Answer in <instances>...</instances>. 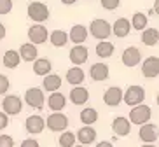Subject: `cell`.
Masks as SVG:
<instances>
[{"label":"cell","mask_w":159,"mask_h":147,"mask_svg":"<svg viewBox=\"0 0 159 147\" xmlns=\"http://www.w3.org/2000/svg\"><path fill=\"white\" fill-rule=\"evenodd\" d=\"M89 33H91V37H94V39L107 40V39L112 35V25L108 23L107 19L96 18V19L91 21V25H89Z\"/></svg>","instance_id":"1"},{"label":"cell","mask_w":159,"mask_h":147,"mask_svg":"<svg viewBox=\"0 0 159 147\" xmlns=\"http://www.w3.org/2000/svg\"><path fill=\"white\" fill-rule=\"evenodd\" d=\"M26 14L35 23H44V21L49 19L51 12H49V7L44 2H30L28 9H26Z\"/></svg>","instance_id":"2"},{"label":"cell","mask_w":159,"mask_h":147,"mask_svg":"<svg viewBox=\"0 0 159 147\" xmlns=\"http://www.w3.org/2000/svg\"><path fill=\"white\" fill-rule=\"evenodd\" d=\"M150 117H152V110H150L149 105H143V103H138L135 105V107H131L129 110V121L131 124H145V123H149Z\"/></svg>","instance_id":"3"},{"label":"cell","mask_w":159,"mask_h":147,"mask_svg":"<svg viewBox=\"0 0 159 147\" xmlns=\"http://www.w3.org/2000/svg\"><path fill=\"white\" fill-rule=\"evenodd\" d=\"M145 100V90L142 86H129L126 91H124V95H122V102L128 105V107H135L138 103H143Z\"/></svg>","instance_id":"4"},{"label":"cell","mask_w":159,"mask_h":147,"mask_svg":"<svg viewBox=\"0 0 159 147\" xmlns=\"http://www.w3.org/2000/svg\"><path fill=\"white\" fill-rule=\"evenodd\" d=\"M25 102L28 107L32 109H42L44 103H46V96H44V91L40 88H28L26 93H25Z\"/></svg>","instance_id":"5"},{"label":"cell","mask_w":159,"mask_h":147,"mask_svg":"<svg viewBox=\"0 0 159 147\" xmlns=\"http://www.w3.org/2000/svg\"><path fill=\"white\" fill-rule=\"evenodd\" d=\"M46 126L51 131H65L68 128V117L63 112H52L49 117L46 119Z\"/></svg>","instance_id":"6"},{"label":"cell","mask_w":159,"mask_h":147,"mask_svg":"<svg viewBox=\"0 0 159 147\" xmlns=\"http://www.w3.org/2000/svg\"><path fill=\"white\" fill-rule=\"evenodd\" d=\"M2 109H4L5 114L18 116L23 110V100L19 98L18 95H7L2 100Z\"/></svg>","instance_id":"7"},{"label":"cell","mask_w":159,"mask_h":147,"mask_svg":"<svg viewBox=\"0 0 159 147\" xmlns=\"http://www.w3.org/2000/svg\"><path fill=\"white\" fill-rule=\"evenodd\" d=\"M138 137L143 140V144H154L159 138V128L154 123H145L140 124V130H138Z\"/></svg>","instance_id":"8"},{"label":"cell","mask_w":159,"mask_h":147,"mask_svg":"<svg viewBox=\"0 0 159 147\" xmlns=\"http://www.w3.org/2000/svg\"><path fill=\"white\" fill-rule=\"evenodd\" d=\"M25 128H26V131L30 135H39V133H42L44 128H46V119L39 114H32L25 121Z\"/></svg>","instance_id":"9"},{"label":"cell","mask_w":159,"mask_h":147,"mask_svg":"<svg viewBox=\"0 0 159 147\" xmlns=\"http://www.w3.org/2000/svg\"><path fill=\"white\" fill-rule=\"evenodd\" d=\"M142 76L147 79H154L159 76V58L149 56L142 62Z\"/></svg>","instance_id":"10"},{"label":"cell","mask_w":159,"mask_h":147,"mask_svg":"<svg viewBox=\"0 0 159 147\" xmlns=\"http://www.w3.org/2000/svg\"><path fill=\"white\" fill-rule=\"evenodd\" d=\"M28 39L30 42L35 44V46H39V44H44L49 39V33H47V28L44 26V25H32L28 28Z\"/></svg>","instance_id":"11"},{"label":"cell","mask_w":159,"mask_h":147,"mask_svg":"<svg viewBox=\"0 0 159 147\" xmlns=\"http://www.w3.org/2000/svg\"><path fill=\"white\" fill-rule=\"evenodd\" d=\"M88 56H89V51L84 44H75L74 48L70 49V53H68L70 62L74 63V65H79V67L88 62Z\"/></svg>","instance_id":"12"},{"label":"cell","mask_w":159,"mask_h":147,"mask_svg":"<svg viewBox=\"0 0 159 147\" xmlns=\"http://www.w3.org/2000/svg\"><path fill=\"white\" fill-rule=\"evenodd\" d=\"M122 65L124 67H129V68H133V67H136L138 63L142 62V54H140V49L135 48V46H129V48L124 49V53H122Z\"/></svg>","instance_id":"13"},{"label":"cell","mask_w":159,"mask_h":147,"mask_svg":"<svg viewBox=\"0 0 159 147\" xmlns=\"http://www.w3.org/2000/svg\"><path fill=\"white\" fill-rule=\"evenodd\" d=\"M122 95H124V91H122L119 86H110V88L105 91V95H103V102H105V105H108V107H117V105L122 102Z\"/></svg>","instance_id":"14"},{"label":"cell","mask_w":159,"mask_h":147,"mask_svg":"<svg viewBox=\"0 0 159 147\" xmlns=\"http://www.w3.org/2000/svg\"><path fill=\"white\" fill-rule=\"evenodd\" d=\"M112 131L116 133L117 137H126L131 131V121L124 116H119L112 121Z\"/></svg>","instance_id":"15"},{"label":"cell","mask_w":159,"mask_h":147,"mask_svg":"<svg viewBox=\"0 0 159 147\" xmlns=\"http://www.w3.org/2000/svg\"><path fill=\"white\" fill-rule=\"evenodd\" d=\"M77 142L82 144V145H89V144H93L96 140V130L91 126V124H84L82 128L77 131Z\"/></svg>","instance_id":"16"},{"label":"cell","mask_w":159,"mask_h":147,"mask_svg":"<svg viewBox=\"0 0 159 147\" xmlns=\"http://www.w3.org/2000/svg\"><path fill=\"white\" fill-rule=\"evenodd\" d=\"M84 79H86V74L79 65H74L72 68H68L66 74H65V81L70 82L72 86H80L84 82Z\"/></svg>","instance_id":"17"},{"label":"cell","mask_w":159,"mask_h":147,"mask_svg":"<svg viewBox=\"0 0 159 147\" xmlns=\"http://www.w3.org/2000/svg\"><path fill=\"white\" fill-rule=\"evenodd\" d=\"M129 32H131V21H129V19L119 18V19H116V21H114L112 33L116 35V37L124 39V37H128V35H129Z\"/></svg>","instance_id":"18"},{"label":"cell","mask_w":159,"mask_h":147,"mask_svg":"<svg viewBox=\"0 0 159 147\" xmlns=\"http://www.w3.org/2000/svg\"><path fill=\"white\" fill-rule=\"evenodd\" d=\"M88 33L89 30L86 28L84 25H74L68 32V39H70L74 44H84L88 40Z\"/></svg>","instance_id":"19"},{"label":"cell","mask_w":159,"mask_h":147,"mask_svg":"<svg viewBox=\"0 0 159 147\" xmlns=\"http://www.w3.org/2000/svg\"><path fill=\"white\" fill-rule=\"evenodd\" d=\"M65 105H66V98H65V95H61L60 91H52L49 95V98H47V107L52 112H61L65 109Z\"/></svg>","instance_id":"20"},{"label":"cell","mask_w":159,"mask_h":147,"mask_svg":"<svg viewBox=\"0 0 159 147\" xmlns=\"http://www.w3.org/2000/svg\"><path fill=\"white\" fill-rule=\"evenodd\" d=\"M68 96H70V102L74 105H84L89 100V91L86 88H82V86H74Z\"/></svg>","instance_id":"21"},{"label":"cell","mask_w":159,"mask_h":147,"mask_svg":"<svg viewBox=\"0 0 159 147\" xmlns=\"http://www.w3.org/2000/svg\"><path fill=\"white\" fill-rule=\"evenodd\" d=\"M89 77L93 81H107L108 77V65L105 63H94L91 68H89Z\"/></svg>","instance_id":"22"},{"label":"cell","mask_w":159,"mask_h":147,"mask_svg":"<svg viewBox=\"0 0 159 147\" xmlns=\"http://www.w3.org/2000/svg\"><path fill=\"white\" fill-rule=\"evenodd\" d=\"M19 56L23 62H35L39 56V51H37V46L32 42H26L19 48Z\"/></svg>","instance_id":"23"},{"label":"cell","mask_w":159,"mask_h":147,"mask_svg":"<svg viewBox=\"0 0 159 147\" xmlns=\"http://www.w3.org/2000/svg\"><path fill=\"white\" fill-rule=\"evenodd\" d=\"M68 33L65 30H54V32L49 33V42L54 46V48H65L66 42H68Z\"/></svg>","instance_id":"24"},{"label":"cell","mask_w":159,"mask_h":147,"mask_svg":"<svg viewBox=\"0 0 159 147\" xmlns=\"http://www.w3.org/2000/svg\"><path fill=\"white\" fill-rule=\"evenodd\" d=\"M51 68H52V63L49 62L47 58H37V60L33 62V72L40 77L51 74Z\"/></svg>","instance_id":"25"},{"label":"cell","mask_w":159,"mask_h":147,"mask_svg":"<svg viewBox=\"0 0 159 147\" xmlns=\"http://www.w3.org/2000/svg\"><path fill=\"white\" fill-rule=\"evenodd\" d=\"M42 86H44V90L49 91V93L58 91L61 88V77L56 76V74H47V76H44Z\"/></svg>","instance_id":"26"},{"label":"cell","mask_w":159,"mask_h":147,"mask_svg":"<svg viewBox=\"0 0 159 147\" xmlns=\"http://www.w3.org/2000/svg\"><path fill=\"white\" fill-rule=\"evenodd\" d=\"M140 40L145 44V46H156L159 42V32L156 28H143L142 30V37Z\"/></svg>","instance_id":"27"},{"label":"cell","mask_w":159,"mask_h":147,"mask_svg":"<svg viewBox=\"0 0 159 147\" xmlns=\"http://www.w3.org/2000/svg\"><path fill=\"white\" fill-rule=\"evenodd\" d=\"M94 51H96V54H98L100 58H110L114 54V51H116V46H114L112 42H108V40H100V42L96 44Z\"/></svg>","instance_id":"28"},{"label":"cell","mask_w":159,"mask_h":147,"mask_svg":"<svg viewBox=\"0 0 159 147\" xmlns=\"http://www.w3.org/2000/svg\"><path fill=\"white\" fill-rule=\"evenodd\" d=\"M19 60H21V56H19V51H14V49H9V51H5L4 54V67H7V68H16V67L19 65Z\"/></svg>","instance_id":"29"},{"label":"cell","mask_w":159,"mask_h":147,"mask_svg":"<svg viewBox=\"0 0 159 147\" xmlns=\"http://www.w3.org/2000/svg\"><path fill=\"white\" fill-rule=\"evenodd\" d=\"M80 121L84 124H94L98 121V110L93 109V107H86V109L80 110Z\"/></svg>","instance_id":"30"},{"label":"cell","mask_w":159,"mask_h":147,"mask_svg":"<svg viewBox=\"0 0 159 147\" xmlns=\"http://www.w3.org/2000/svg\"><path fill=\"white\" fill-rule=\"evenodd\" d=\"M147 23H149V18L143 14V12H135L133 18H131V26L138 32H142L143 28H147Z\"/></svg>","instance_id":"31"},{"label":"cell","mask_w":159,"mask_h":147,"mask_svg":"<svg viewBox=\"0 0 159 147\" xmlns=\"http://www.w3.org/2000/svg\"><path fill=\"white\" fill-rule=\"evenodd\" d=\"M75 140H77L75 133L61 131V137L58 138V144H60V147H72V145H75Z\"/></svg>","instance_id":"32"},{"label":"cell","mask_w":159,"mask_h":147,"mask_svg":"<svg viewBox=\"0 0 159 147\" xmlns=\"http://www.w3.org/2000/svg\"><path fill=\"white\" fill-rule=\"evenodd\" d=\"M100 4H102L103 9L107 11H116L119 5H121V0H100Z\"/></svg>","instance_id":"33"},{"label":"cell","mask_w":159,"mask_h":147,"mask_svg":"<svg viewBox=\"0 0 159 147\" xmlns=\"http://www.w3.org/2000/svg\"><path fill=\"white\" fill-rule=\"evenodd\" d=\"M12 11V0H0V16L9 14Z\"/></svg>","instance_id":"34"},{"label":"cell","mask_w":159,"mask_h":147,"mask_svg":"<svg viewBox=\"0 0 159 147\" xmlns=\"http://www.w3.org/2000/svg\"><path fill=\"white\" fill-rule=\"evenodd\" d=\"M9 86H11L9 77L4 76V74H0V95H5V91L9 90Z\"/></svg>","instance_id":"35"},{"label":"cell","mask_w":159,"mask_h":147,"mask_svg":"<svg viewBox=\"0 0 159 147\" xmlns=\"http://www.w3.org/2000/svg\"><path fill=\"white\" fill-rule=\"evenodd\" d=\"M0 147H14V138L11 135H0Z\"/></svg>","instance_id":"36"},{"label":"cell","mask_w":159,"mask_h":147,"mask_svg":"<svg viewBox=\"0 0 159 147\" xmlns=\"http://www.w3.org/2000/svg\"><path fill=\"white\" fill-rule=\"evenodd\" d=\"M9 126V114H5L4 110L0 112V130H5Z\"/></svg>","instance_id":"37"},{"label":"cell","mask_w":159,"mask_h":147,"mask_svg":"<svg viewBox=\"0 0 159 147\" xmlns=\"http://www.w3.org/2000/svg\"><path fill=\"white\" fill-rule=\"evenodd\" d=\"M19 147H40V144H39L35 138H25Z\"/></svg>","instance_id":"38"},{"label":"cell","mask_w":159,"mask_h":147,"mask_svg":"<svg viewBox=\"0 0 159 147\" xmlns=\"http://www.w3.org/2000/svg\"><path fill=\"white\" fill-rule=\"evenodd\" d=\"M96 147H114V145H112V142L103 140V142H98V144H96Z\"/></svg>","instance_id":"39"},{"label":"cell","mask_w":159,"mask_h":147,"mask_svg":"<svg viewBox=\"0 0 159 147\" xmlns=\"http://www.w3.org/2000/svg\"><path fill=\"white\" fill-rule=\"evenodd\" d=\"M5 37V26L2 23H0V40H2V39Z\"/></svg>","instance_id":"40"},{"label":"cell","mask_w":159,"mask_h":147,"mask_svg":"<svg viewBox=\"0 0 159 147\" xmlns=\"http://www.w3.org/2000/svg\"><path fill=\"white\" fill-rule=\"evenodd\" d=\"M152 11L159 16V0H156V2H154V9H152Z\"/></svg>","instance_id":"41"},{"label":"cell","mask_w":159,"mask_h":147,"mask_svg":"<svg viewBox=\"0 0 159 147\" xmlns=\"http://www.w3.org/2000/svg\"><path fill=\"white\" fill-rule=\"evenodd\" d=\"M77 0H61V4H65V5H72V4H75Z\"/></svg>","instance_id":"42"},{"label":"cell","mask_w":159,"mask_h":147,"mask_svg":"<svg viewBox=\"0 0 159 147\" xmlns=\"http://www.w3.org/2000/svg\"><path fill=\"white\" fill-rule=\"evenodd\" d=\"M142 147H156V145H154V144H143Z\"/></svg>","instance_id":"43"},{"label":"cell","mask_w":159,"mask_h":147,"mask_svg":"<svg viewBox=\"0 0 159 147\" xmlns=\"http://www.w3.org/2000/svg\"><path fill=\"white\" fill-rule=\"evenodd\" d=\"M156 103L159 105V93H157V96H156Z\"/></svg>","instance_id":"44"},{"label":"cell","mask_w":159,"mask_h":147,"mask_svg":"<svg viewBox=\"0 0 159 147\" xmlns=\"http://www.w3.org/2000/svg\"><path fill=\"white\" fill-rule=\"evenodd\" d=\"M72 147H86V145H82V144H80V145H72Z\"/></svg>","instance_id":"45"},{"label":"cell","mask_w":159,"mask_h":147,"mask_svg":"<svg viewBox=\"0 0 159 147\" xmlns=\"http://www.w3.org/2000/svg\"><path fill=\"white\" fill-rule=\"evenodd\" d=\"M88 2H91V0H88Z\"/></svg>","instance_id":"46"}]
</instances>
